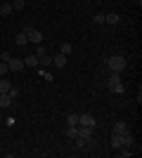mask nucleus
<instances>
[{"label":"nucleus","mask_w":142,"mask_h":158,"mask_svg":"<svg viewBox=\"0 0 142 158\" xmlns=\"http://www.w3.org/2000/svg\"><path fill=\"white\" fill-rule=\"evenodd\" d=\"M7 94H10V97H12V99H17V97H19V87H10V92H7Z\"/></svg>","instance_id":"22"},{"label":"nucleus","mask_w":142,"mask_h":158,"mask_svg":"<svg viewBox=\"0 0 142 158\" xmlns=\"http://www.w3.org/2000/svg\"><path fill=\"white\" fill-rule=\"evenodd\" d=\"M114 132H118V135H126V132H128V125H126L123 120H118V123L114 125Z\"/></svg>","instance_id":"16"},{"label":"nucleus","mask_w":142,"mask_h":158,"mask_svg":"<svg viewBox=\"0 0 142 158\" xmlns=\"http://www.w3.org/2000/svg\"><path fill=\"white\" fill-rule=\"evenodd\" d=\"M123 146H128V149H130V146H133V137H130L128 132L123 135Z\"/></svg>","instance_id":"20"},{"label":"nucleus","mask_w":142,"mask_h":158,"mask_svg":"<svg viewBox=\"0 0 142 158\" xmlns=\"http://www.w3.org/2000/svg\"><path fill=\"white\" fill-rule=\"evenodd\" d=\"M10 87H12V83L7 78H0V92H10Z\"/></svg>","instance_id":"17"},{"label":"nucleus","mask_w":142,"mask_h":158,"mask_svg":"<svg viewBox=\"0 0 142 158\" xmlns=\"http://www.w3.org/2000/svg\"><path fill=\"white\" fill-rule=\"evenodd\" d=\"M0 14H2V17H10V14H12V2H2V5H0Z\"/></svg>","instance_id":"12"},{"label":"nucleus","mask_w":142,"mask_h":158,"mask_svg":"<svg viewBox=\"0 0 142 158\" xmlns=\"http://www.w3.org/2000/svg\"><path fill=\"white\" fill-rule=\"evenodd\" d=\"M36 57H38V66H50V64H52V57H50V54H47L43 47H38Z\"/></svg>","instance_id":"4"},{"label":"nucleus","mask_w":142,"mask_h":158,"mask_svg":"<svg viewBox=\"0 0 142 158\" xmlns=\"http://www.w3.org/2000/svg\"><path fill=\"white\" fill-rule=\"evenodd\" d=\"M26 43H28V38H26V33H24V31H21L19 35L14 38V45H19V47H24V45H26Z\"/></svg>","instance_id":"13"},{"label":"nucleus","mask_w":142,"mask_h":158,"mask_svg":"<svg viewBox=\"0 0 142 158\" xmlns=\"http://www.w3.org/2000/svg\"><path fill=\"white\" fill-rule=\"evenodd\" d=\"M0 61H10V54H7V52H0Z\"/></svg>","instance_id":"25"},{"label":"nucleus","mask_w":142,"mask_h":158,"mask_svg":"<svg viewBox=\"0 0 142 158\" xmlns=\"http://www.w3.org/2000/svg\"><path fill=\"white\" fill-rule=\"evenodd\" d=\"M24 64L31 66V69H36V66H38V57H36V54H28L26 59H24Z\"/></svg>","instance_id":"15"},{"label":"nucleus","mask_w":142,"mask_h":158,"mask_svg":"<svg viewBox=\"0 0 142 158\" xmlns=\"http://www.w3.org/2000/svg\"><path fill=\"white\" fill-rule=\"evenodd\" d=\"M52 64L57 66V69H64V66H67V57H64V54H57V57H52Z\"/></svg>","instance_id":"10"},{"label":"nucleus","mask_w":142,"mask_h":158,"mask_svg":"<svg viewBox=\"0 0 142 158\" xmlns=\"http://www.w3.org/2000/svg\"><path fill=\"white\" fill-rule=\"evenodd\" d=\"M7 71H10V66H7V61H0V76H5Z\"/></svg>","instance_id":"23"},{"label":"nucleus","mask_w":142,"mask_h":158,"mask_svg":"<svg viewBox=\"0 0 142 158\" xmlns=\"http://www.w3.org/2000/svg\"><path fill=\"white\" fill-rule=\"evenodd\" d=\"M67 125H78V113H69L67 116Z\"/></svg>","instance_id":"19"},{"label":"nucleus","mask_w":142,"mask_h":158,"mask_svg":"<svg viewBox=\"0 0 142 158\" xmlns=\"http://www.w3.org/2000/svg\"><path fill=\"white\" fill-rule=\"evenodd\" d=\"M104 66H107L109 73H121L128 66V61H126L123 54H111V57H104Z\"/></svg>","instance_id":"1"},{"label":"nucleus","mask_w":142,"mask_h":158,"mask_svg":"<svg viewBox=\"0 0 142 158\" xmlns=\"http://www.w3.org/2000/svg\"><path fill=\"white\" fill-rule=\"evenodd\" d=\"M24 33H26V38L31 40V43H43V33L38 31V28H33V26H24Z\"/></svg>","instance_id":"3"},{"label":"nucleus","mask_w":142,"mask_h":158,"mask_svg":"<svg viewBox=\"0 0 142 158\" xmlns=\"http://www.w3.org/2000/svg\"><path fill=\"white\" fill-rule=\"evenodd\" d=\"M118 21H121V17L116 12H109V14H104V24H111V26H118Z\"/></svg>","instance_id":"7"},{"label":"nucleus","mask_w":142,"mask_h":158,"mask_svg":"<svg viewBox=\"0 0 142 158\" xmlns=\"http://www.w3.org/2000/svg\"><path fill=\"white\" fill-rule=\"evenodd\" d=\"M64 135H67L69 139H76L78 137V125H67L64 127Z\"/></svg>","instance_id":"9"},{"label":"nucleus","mask_w":142,"mask_h":158,"mask_svg":"<svg viewBox=\"0 0 142 158\" xmlns=\"http://www.w3.org/2000/svg\"><path fill=\"white\" fill-rule=\"evenodd\" d=\"M12 104H14V99L10 97V94H7V92H0V106H2V109H10Z\"/></svg>","instance_id":"8"},{"label":"nucleus","mask_w":142,"mask_h":158,"mask_svg":"<svg viewBox=\"0 0 142 158\" xmlns=\"http://www.w3.org/2000/svg\"><path fill=\"white\" fill-rule=\"evenodd\" d=\"M7 66H10V71L19 73L21 69H24V61H21V59H17V57H10V61H7Z\"/></svg>","instance_id":"6"},{"label":"nucleus","mask_w":142,"mask_h":158,"mask_svg":"<svg viewBox=\"0 0 142 158\" xmlns=\"http://www.w3.org/2000/svg\"><path fill=\"white\" fill-rule=\"evenodd\" d=\"M12 10H24V0H12Z\"/></svg>","instance_id":"21"},{"label":"nucleus","mask_w":142,"mask_h":158,"mask_svg":"<svg viewBox=\"0 0 142 158\" xmlns=\"http://www.w3.org/2000/svg\"><path fill=\"white\" fill-rule=\"evenodd\" d=\"M107 87H109V92L111 94H123V80L118 73H111L107 78Z\"/></svg>","instance_id":"2"},{"label":"nucleus","mask_w":142,"mask_h":158,"mask_svg":"<svg viewBox=\"0 0 142 158\" xmlns=\"http://www.w3.org/2000/svg\"><path fill=\"white\" fill-rule=\"evenodd\" d=\"M133 2H137V5H140V2H142V0H133Z\"/></svg>","instance_id":"26"},{"label":"nucleus","mask_w":142,"mask_h":158,"mask_svg":"<svg viewBox=\"0 0 142 158\" xmlns=\"http://www.w3.org/2000/svg\"><path fill=\"white\" fill-rule=\"evenodd\" d=\"M111 146H114V149H118V146H123V135H118V132H114V135H111Z\"/></svg>","instance_id":"11"},{"label":"nucleus","mask_w":142,"mask_h":158,"mask_svg":"<svg viewBox=\"0 0 142 158\" xmlns=\"http://www.w3.org/2000/svg\"><path fill=\"white\" fill-rule=\"evenodd\" d=\"M38 76H43V78H45L47 83H52V80H54V76H52L50 71H45V69H38Z\"/></svg>","instance_id":"18"},{"label":"nucleus","mask_w":142,"mask_h":158,"mask_svg":"<svg viewBox=\"0 0 142 158\" xmlns=\"http://www.w3.org/2000/svg\"><path fill=\"white\" fill-rule=\"evenodd\" d=\"M93 21L102 26V24H104V14H95V17H93Z\"/></svg>","instance_id":"24"},{"label":"nucleus","mask_w":142,"mask_h":158,"mask_svg":"<svg viewBox=\"0 0 142 158\" xmlns=\"http://www.w3.org/2000/svg\"><path fill=\"white\" fill-rule=\"evenodd\" d=\"M74 52V45L71 43H62V50H59V54H64V57H69V54Z\"/></svg>","instance_id":"14"},{"label":"nucleus","mask_w":142,"mask_h":158,"mask_svg":"<svg viewBox=\"0 0 142 158\" xmlns=\"http://www.w3.org/2000/svg\"><path fill=\"white\" fill-rule=\"evenodd\" d=\"M78 125L95 127V116H90V113H78Z\"/></svg>","instance_id":"5"}]
</instances>
